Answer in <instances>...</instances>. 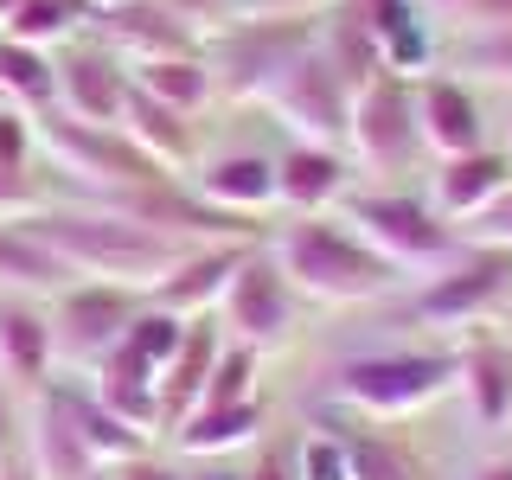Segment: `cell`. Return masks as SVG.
Wrapping results in <instances>:
<instances>
[{
	"label": "cell",
	"instance_id": "obj_19",
	"mask_svg": "<svg viewBox=\"0 0 512 480\" xmlns=\"http://www.w3.org/2000/svg\"><path fill=\"white\" fill-rule=\"evenodd\" d=\"M346 154L340 148H314V141H288L276 154V205H288L295 218L327 212L333 199H346Z\"/></svg>",
	"mask_w": 512,
	"mask_h": 480
},
{
	"label": "cell",
	"instance_id": "obj_22",
	"mask_svg": "<svg viewBox=\"0 0 512 480\" xmlns=\"http://www.w3.org/2000/svg\"><path fill=\"white\" fill-rule=\"evenodd\" d=\"M116 128L154 160L160 173H173V180H180V167H192V154H199V141H192V116L154 103V96L135 90V84H128V103H122V122Z\"/></svg>",
	"mask_w": 512,
	"mask_h": 480
},
{
	"label": "cell",
	"instance_id": "obj_13",
	"mask_svg": "<svg viewBox=\"0 0 512 480\" xmlns=\"http://www.w3.org/2000/svg\"><path fill=\"white\" fill-rule=\"evenodd\" d=\"M96 32V45H109L122 64H141V58H167V52H199V26L186 13L160 7V0H122L109 13H90L84 20Z\"/></svg>",
	"mask_w": 512,
	"mask_h": 480
},
{
	"label": "cell",
	"instance_id": "obj_50",
	"mask_svg": "<svg viewBox=\"0 0 512 480\" xmlns=\"http://www.w3.org/2000/svg\"><path fill=\"white\" fill-rule=\"evenodd\" d=\"M506 141H512V116H506ZM506 154H512V148H506Z\"/></svg>",
	"mask_w": 512,
	"mask_h": 480
},
{
	"label": "cell",
	"instance_id": "obj_28",
	"mask_svg": "<svg viewBox=\"0 0 512 480\" xmlns=\"http://www.w3.org/2000/svg\"><path fill=\"white\" fill-rule=\"evenodd\" d=\"M455 384L468 391V410L480 429H506L512 416V359L500 346H474L455 359Z\"/></svg>",
	"mask_w": 512,
	"mask_h": 480
},
{
	"label": "cell",
	"instance_id": "obj_27",
	"mask_svg": "<svg viewBox=\"0 0 512 480\" xmlns=\"http://www.w3.org/2000/svg\"><path fill=\"white\" fill-rule=\"evenodd\" d=\"M320 52L333 58V71L346 77V90H365L372 77H384V52H378L372 26H365V13L352 7V0L320 7Z\"/></svg>",
	"mask_w": 512,
	"mask_h": 480
},
{
	"label": "cell",
	"instance_id": "obj_39",
	"mask_svg": "<svg viewBox=\"0 0 512 480\" xmlns=\"http://www.w3.org/2000/svg\"><path fill=\"white\" fill-rule=\"evenodd\" d=\"M468 244H500V250H512V192L468 224Z\"/></svg>",
	"mask_w": 512,
	"mask_h": 480
},
{
	"label": "cell",
	"instance_id": "obj_3",
	"mask_svg": "<svg viewBox=\"0 0 512 480\" xmlns=\"http://www.w3.org/2000/svg\"><path fill=\"white\" fill-rule=\"evenodd\" d=\"M314 39H320V13H263L256 7L244 20L212 32L205 64H212L218 90L231 96V103H263V90L276 84Z\"/></svg>",
	"mask_w": 512,
	"mask_h": 480
},
{
	"label": "cell",
	"instance_id": "obj_6",
	"mask_svg": "<svg viewBox=\"0 0 512 480\" xmlns=\"http://www.w3.org/2000/svg\"><path fill=\"white\" fill-rule=\"evenodd\" d=\"M32 135H39V148L52 154L64 173L90 180L103 199H116V192H135V186L173 180V173H160L154 160L122 135V128H90V122H71V116H58V109H45V116L32 122Z\"/></svg>",
	"mask_w": 512,
	"mask_h": 480
},
{
	"label": "cell",
	"instance_id": "obj_20",
	"mask_svg": "<svg viewBox=\"0 0 512 480\" xmlns=\"http://www.w3.org/2000/svg\"><path fill=\"white\" fill-rule=\"evenodd\" d=\"M192 192L218 212H237V218H263L276 205V160L269 154H212L199 160L192 173Z\"/></svg>",
	"mask_w": 512,
	"mask_h": 480
},
{
	"label": "cell",
	"instance_id": "obj_44",
	"mask_svg": "<svg viewBox=\"0 0 512 480\" xmlns=\"http://www.w3.org/2000/svg\"><path fill=\"white\" fill-rule=\"evenodd\" d=\"M0 480H39V474H32V461H26V448H20V455H7V461H0Z\"/></svg>",
	"mask_w": 512,
	"mask_h": 480
},
{
	"label": "cell",
	"instance_id": "obj_42",
	"mask_svg": "<svg viewBox=\"0 0 512 480\" xmlns=\"http://www.w3.org/2000/svg\"><path fill=\"white\" fill-rule=\"evenodd\" d=\"M263 13H320V7H333V0H256Z\"/></svg>",
	"mask_w": 512,
	"mask_h": 480
},
{
	"label": "cell",
	"instance_id": "obj_32",
	"mask_svg": "<svg viewBox=\"0 0 512 480\" xmlns=\"http://www.w3.org/2000/svg\"><path fill=\"white\" fill-rule=\"evenodd\" d=\"M346 474L352 480H423L410 448L391 436H372V429H346Z\"/></svg>",
	"mask_w": 512,
	"mask_h": 480
},
{
	"label": "cell",
	"instance_id": "obj_36",
	"mask_svg": "<svg viewBox=\"0 0 512 480\" xmlns=\"http://www.w3.org/2000/svg\"><path fill=\"white\" fill-rule=\"evenodd\" d=\"M256 352L250 346H224L212 365V384H205V404H237V397H256Z\"/></svg>",
	"mask_w": 512,
	"mask_h": 480
},
{
	"label": "cell",
	"instance_id": "obj_37",
	"mask_svg": "<svg viewBox=\"0 0 512 480\" xmlns=\"http://www.w3.org/2000/svg\"><path fill=\"white\" fill-rule=\"evenodd\" d=\"M39 205H45V199H39V186H32V173L0 160V224H7V218H32Z\"/></svg>",
	"mask_w": 512,
	"mask_h": 480
},
{
	"label": "cell",
	"instance_id": "obj_35",
	"mask_svg": "<svg viewBox=\"0 0 512 480\" xmlns=\"http://www.w3.org/2000/svg\"><path fill=\"white\" fill-rule=\"evenodd\" d=\"M295 480H352L346 474V436L340 429H314V436H301V448H295Z\"/></svg>",
	"mask_w": 512,
	"mask_h": 480
},
{
	"label": "cell",
	"instance_id": "obj_46",
	"mask_svg": "<svg viewBox=\"0 0 512 480\" xmlns=\"http://www.w3.org/2000/svg\"><path fill=\"white\" fill-rule=\"evenodd\" d=\"M77 7H84V20H90V13H109V7H122V0H77Z\"/></svg>",
	"mask_w": 512,
	"mask_h": 480
},
{
	"label": "cell",
	"instance_id": "obj_41",
	"mask_svg": "<svg viewBox=\"0 0 512 480\" xmlns=\"http://www.w3.org/2000/svg\"><path fill=\"white\" fill-rule=\"evenodd\" d=\"M116 480H180L167 468V461H154V455H135V461H122L116 468Z\"/></svg>",
	"mask_w": 512,
	"mask_h": 480
},
{
	"label": "cell",
	"instance_id": "obj_29",
	"mask_svg": "<svg viewBox=\"0 0 512 480\" xmlns=\"http://www.w3.org/2000/svg\"><path fill=\"white\" fill-rule=\"evenodd\" d=\"M71 391V416H77V436H84V448L96 455V468H122V461L148 455V436H141L135 423H122L116 410L103 404L96 391H77V384H64Z\"/></svg>",
	"mask_w": 512,
	"mask_h": 480
},
{
	"label": "cell",
	"instance_id": "obj_16",
	"mask_svg": "<svg viewBox=\"0 0 512 480\" xmlns=\"http://www.w3.org/2000/svg\"><path fill=\"white\" fill-rule=\"evenodd\" d=\"M26 461L39 480H90L96 455L77 436V416H71V391L64 384H45L32 397V429H26Z\"/></svg>",
	"mask_w": 512,
	"mask_h": 480
},
{
	"label": "cell",
	"instance_id": "obj_31",
	"mask_svg": "<svg viewBox=\"0 0 512 480\" xmlns=\"http://www.w3.org/2000/svg\"><path fill=\"white\" fill-rule=\"evenodd\" d=\"M84 26V7L77 0H20L13 7V20L0 26V39H20V45H64L71 32Z\"/></svg>",
	"mask_w": 512,
	"mask_h": 480
},
{
	"label": "cell",
	"instance_id": "obj_38",
	"mask_svg": "<svg viewBox=\"0 0 512 480\" xmlns=\"http://www.w3.org/2000/svg\"><path fill=\"white\" fill-rule=\"evenodd\" d=\"M32 141H39V135H32V116L7 103V109H0V160H7V167H26Z\"/></svg>",
	"mask_w": 512,
	"mask_h": 480
},
{
	"label": "cell",
	"instance_id": "obj_30",
	"mask_svg": "<svg viewBox=\"0 0 512 480\" xmlns=\"http://www.w3.org/2000/svg\"><path fill=\"white\" fill-rule=\"evenodd\" d=\"M0 96L26 116H45L58 109V64L52 52L39 45H20V39H0Z\"/></svg>",
	"mask_w": 512,
	"mask_h": 480
},
{
	"label": "cell",
	"instance_id": "obj_11",
	"mask_svg": "<svg viewBox=\"0 0 512 480\" xmlns=\"http://www.w3.org/2000/svg\"><path fill=\"white\" fill-rule=\"evenodd\" d=\"M218 320L231 333V346H250V352L288 340V327H295V288H288L276 250H244L237 276L218 295Z\"/></svg>",
	"mask_w": 512,
	"mask_h": 480
},
{
	"label": "cell",
	"instance_id": "obj_21",
	"mask_svg": "<svg viewBox=\"0 0 512 480\" xmlns=\"http://www.w3.org/2000/svg\"><path fill=\"white\" fill-rule=\"evenodd\" d=\"M218 352H224V340H218L212 320H186V340L167 359V372H160V429H167V436L180 429L186 410L205 404V384H212Z\"/></svg>",
	"mask_w": 512,
	"mask_h": 480
},
{
	"label": "cell",
	"instance_id": "obj_23",
	"mask_svg": "<svg viewBox=\"0 0 512 480\" xmlns=\"http://www.w3.org/2000/svg\"><path fill=\"white\" fill-rule=\"evenodd\" d=\"M96 397H103L109 410L122 416V423H135L141 436H154L160 429V372L148 359H141L135 346H116V352H103V359H96V384H90Z\"/></svg>",
	"mask_w": 512,
	"mask_h": 480
},
{
	"label": "cell",
	"instance_id": "obj_8",
	"mask_svg": "<svg viewBox=\"0 0 512 480\" xmlns=\"http://www.w3.org/2000/svg\"><path fill=\"white\" fill-rule=\"evenodd\" d=\"M263 103H269V116H276L295 141H314V148H340V141H346L352 90H346V77L333 71V58L320 52V39L263 90Z\"/></svg>",
	"mask_w": 512,
	"mask_h": 480
},
{
	"label": "cell",
	"instance_id": "obj_40",
	"mask_svg": "<svg viewBox=\"0 0 512 480\" xmlns=\"http://www.w3.org/2000/svg\"><path fill=\"white\" fill-rule=\"evenodd\" d=\"M20 455V410H13V384L0 378V461Z\"/></svg>",
	"mask_w": 512,
	"mask_h": 480
},
{
	"label": "cell",
	"instance_id": "obj_18",
	"mask_svg": "<svg viewBox=\"0 0 512 480\" xmlns=\"http://www.w3.org/2000/svg\"><path fill=\"white\" fill-rule=\"evenodd\" d=\"M506 192H512V154H500V148L436 160V212L448 224H474L487 205H500Z\"/></svg>",
	"mask_w": 512,
	"mask_h": 480
},
{
	"label": "cell",
	"instance_id": "obj_10",
	"mask_svg": "<svg viewBox=\"0 0 512 480\" xmlns=\"http://www.w3.org/2000/svg\"><path fill=\"white\" fill-rule=\"evenodd\" d=\"M141 314V295L135 288H116V282H71L52 295V346L64 365H96L103 352H116L128 340Z\"/></svg>",
	"mask_w": 512,
	"mask_h": 480
},
{
	"label": "cell",
	"instance_id": "obj_5",
	"mask_svg": "<svg viewBox=\"0 0 512 480\" xmlns=\"http://www.w3.org/2000/svg\"><path fill=\"white\" fill-rule=\"evenodd\" d=\"M346 224L397 269H436L461 250V231L436 205L410 199V192H346Z\"/></svg>",
	"mask_w": 512,
	"mask_h": 480
},
{
	"label": "cell",
	"instance_id": "obj_26",
	"mask_svg": "<svg viewBox=\"0 0 512 480\" xmlns=\"http://www.w3.org/2000/svg\"><path fill=\"white\" fill-rule=\"evenodd\" d=\"M256 436H263V404H256V397H237V404H199V410L180 416V429H173V442H180L186 455H205V461L231 455V448H244Z\"/></svg>",
	"mask_w": 512,
	"mask_h": 480
},
{
	"label": "cell",
	"instance_id": "obj_7",
	"mask_svg": "<svg viewBox=\"0 0 512 480\" xmlns=\"http://www.w3.org/2000/svg\"><path fill=\"white\" fill-rule=\"evenodd\" d=\"M512 295V250L500 244H461L448 263L410 295V314L429 327H474Z\"/></svg>",
	"mask_w": 512,
	"mask_h": 480
},
{
	"label": "cell",
	"instance_id": "obj_4",
	"mask_svg": "<svg viewBox=\"0 0 512 480\" xmlns=\"http://www.w3.org/2000/svg\"><path fill=\"white\" fill-rule=\"evenodd\" d=\"M455 384V359L448 352H352L333 365V397L359 416H410Z\"/></svg>",
	"mask_w": 512,
	"mask_h": 480
},
{
	"label": "cell",
	"instance_id": "obj_1",
	"mask_svg": "<svg viewBox=\"0 0 512 480\" xmlns=\"http://www.w3.org/2000/svg\"><path fill=\"white\" fill-rule=\"evenodd\" d=\"M26 224L58 250V263L71 269V276L135 288L141 301H148V288L186 256V244L135 224L128 212H116V205H39Z\"/></svg>",
	"mask_w": 512,
	"mask_h": 480
},
{
	"label": "cell",
	"instance_id": "obj_24",
	"mask_svg": "<svg viewBox=\"0 0 512 480\" xmlns=\"http://www.w3.org/2000/svg\"><path fill=\"white\" fill-rule=\"evenodd\" d=\"M77 276L58 263V250L45 244L39 231H32L26 218H7L0 224V295H58V288H71Z\"/></svg>",
	"mask_w": 512,
	"mask_h": 480
},
{
	"label": "cell",
	"instance_id": "obj_49",
	"mask_svg": "<svg viewBox=\"0 0 512 480\" xmlns=\"http://www.w3.org/2000/svg\"><path fill=\"white\" fill-rule=\"evenodd\" d=\"M199 480H237V474H199Z\"/></svg>",
	"mask_w": 512,
	"mask_h": 480
},
{
	"label": "cell",
	"instance_id": "obj_25",
	"mask_svg": "<svg viewBox=\"0 0 512 480\" xmlns=\"http://www.w3.org/2000/svg\"><path fill=\"white\" fill-rule=\"evenodd\" d=\"M128 84H135V90H148L154 103L180 109V116H199V109L218 96V77H212V64H205V52L141 58V64H128Z\"/></svg>",
	"mask_w": 512,
	"mask_h": 480
},
{
	"label": "cell",
	"instance_id": "obj_15",
	"mask_svg": "<svg viewBox=\"0 0 512 480\" xmlns=\"http://www.w3.org/2000/svg\"><path fill=\"white\" fill-rule=\"evenodd\" d=\"M58 346H52V314L39 308L32 295H0V378L13 391L39 397L52 384Z\"/></svg>",
	"mask_w": 512,
	"mask_h": 480
},
{
	"label": "cell",
	"instance_id": "obj_47",
	"mask_svg": "<svg viewBox=\"0 0 512 480\" xmlns=\"http://www.w3.org/2000/svg\"><path fill=\"white\" fill-rule=\"evenodd\" d=\"M13 7H20V0H0V26H7V20H13Z\"/></svg>",
	"mask_w": 512,
	"mask_h": 480
},
{
	"label": "cell",
	"instance_id": "obj_43",
	"mask_svg": "<svg viewBox=\"0 0 512 480\" xmlns=\"http://www.w3.org/2000/svg\"><path fill=\"white\" fill-rule=\"evenodd\" d=\"M244 480H295V468H288L282 455H269V461H256V468H250Z\"/></svg>",
	"mask_w": 512,
	"mask_h": 480
},
{
	"label": "cell",
	"instance_id": "obj_14",
	"mask_svg": "<svg viewBox=\"0 0 512 480\" xmlns=\"http://www.w3.org/2000/svg\"><path fill=\"white\" fill-rule=\"evenodd\" d=\"M416 128H423V148L436 160L487 148V116H480L474 90L461 77H442V71L416 77Z\"/></svg>",
	"mask_w": 512,
	"mask_h": 480
},
{
	"label": "cell",
	"instance_id": "obj_17",
	"mask_svg": "<svg viewBox=\"0 0 512 480\" xmlns=\"http://www.w3.org/2000/svg\"><path fill=\"white\" fill-rule=\"evenodd\" d=\"M244 250H256V244H192L180 263H173L167 276L148 288V308H167V314H180V320H199L205 308H218V295H224V282L237 276Z\"/></svg>",
	"mask_w": 512,
	"mask_h": 480
},
{
	"label": "cell",
	"instance_id": "obj_2",
	"mask_svg": "<svg viewBox=\"0 0 512 480\" xmlns=\"http://www.w3.org/2000/svg\"><path fill=\"white\" fill-rule=\"evenodd\" d=\"M269 250H276V263H282V276H288L295 295L340 301V308H352V301H372V295H384V288L404 276V269L384 263V256L365 244L346 218H327V212L295 218Z\"/></svg>",
	"mask_w": 512,
	"mask_h": 480
},
{
	"label": "cell",
	"instance_id": "obj_45",
	"mask_svg": "<svg viewBox=\"0 0 512 480\" xmlns=\"http://www.w3.org/2000/svg\"><path fill=\"white\" fill-rule=\"evenodd\" d=\"M468 480H512V461H506V455H500V461H480Z\"/></svg>",
	"mask_w": 512,
	"mask_h": 480
},
{
	"label": "cell",
	"instance_id": "obj_48",
	"mask_svg": "<svg viewBox=\"0 0 512 480\" xmlns=\"http://www.w3.org/2000/svg\"><path fill=\"white\" fill-rule=\"evenodd\" d=\"M90 480H116V468H96V474H90Z\"/></svg>",
	"mask_w": 512,
	"mask_h": 480
},
{
	"label": "cell",
	"instance_id": "obj_34",
	"mask_svg": "<svg viewBox=\"0 0 512 480\" xmlns=\"http://www.w3.org/2000/svg\"><path fill=\"white\" fill-rule=\"evenodd\" d=\"M455 64H461V71H480V77H512V26H480V32H461Z\"/></svg>",
	"mask_w": 512,
	"mask_h": 480
},
{
	"label": "cell",
	"instance_id": "obj_33",
	"mask_svg": "<svg viewBox=\"0 0 512 480\" xmlns=\"http://www.w3.org/2000/svg\"><path fill=\"white\" fill-rule=\"evenodd\" d=\"M180 340H186V320H180V314H167V308H148V301H141L135 327H128V346H135L141 359L154 365V372H167V359L180 352Z\"/></svg>",
	"mask_w": 512,
	"mask_h": 480
},
{
	"label": "cell",
	"instance_id": "obj_9",
	"mask_svg": "<svg viewBox=\"0 0 512 480\" xmlns=\"http://www.w3.org/2000/svg\"><path fill=\"white\" fill-rule=\"evenodd\" d=\"M346 148L359 154L372 173H404L410 167L416 148H423V128H416V84L410 77L384 71L365 90H352Z\"/></svg>",
	"mask_w": 512,
	"mask_h": 480
},
{
	"label": "cell",
	"instance_id": "obj_12",
	"mask_svg": "<svg viewBox=\"0 0 512 480\" xmlns=\"http://www.w3.org/2000/svg\"><path fill=\"white\" fill-rule=\"evenodd\" d=\"M58 64V116L90 122V128H116L128 103V64L96 39H71Z\"/></svg>",
	"mask_w": 512,
	"mask_h": 480
}]
</instances>
